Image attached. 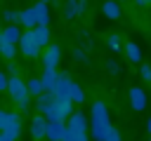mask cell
<instances>
[{"mask_svg": "<svg viewBox=\"0 0 151 141\" xmlns=\"http://www.w3.org/2000/svg\"><path fill=\"white\" fill-rule=\"evenodd\" d=\"M111 118H109V108L104 101H94L92 110H90V120H87V129L92 134L94 141H106V134L111 132Z\"/></svg>", "mask_w": 151, "mask_h": 141, "instance_id": "6da1fadb", "label": "cell"}, {"mask_svg": "<svg viewBox=\"0 0 151 141\" xmlns=\"http://www.w3.org/2000/svg\"><path fill=\"white\" fill-rule=\"evenodd\" d=\"M5 89L9 92L12 101L19 106V110H21V113H28V110H31V96H28V92H26V82H24L19 75H9V78H7V87H5Z\"/></svg>", "mask_w": 151, "mask_h": 141, "instance_id": "7a4b0ae2", "label": "cell"}, {"mask_svg": "<svg viewBox=\"0 0 151 141\" xmlns=\"http://www.w3.org/2000/svg\"><path fill=\"white\" fill-rule=\"evenodd\" d=\"M71 113H73V103H71L68 99L54 96V101H52L50 108L45 110V120H59V122H64Z\"/></svg>", "mask_w": 151, "mask_h": 141, "instance_id": "3957f363", "label": "cell"}, {"mask_svg": "<svg viewBox=\"0 0 151 141\" xmlns=\"http://www.w3.org/2000/svg\"><path fill=\"white\" fill-rule=\"evenodd\" d=\"M17 45H19V49H21V54H24V56H28V59H35V56L40 54V47L33 42L31 31L21 33V35H19V40H17Z\"/></svg>", "mask_w": 151, "mask_h": 141, "instance_id": "277c9868", "label": "cell"}, {"mask_svg": "<svg viewBox=\"0 0 151 141\" xmlns=\"http://www.w3.org/2000/svg\"><path fill=\"white\" fill-rule=\"evenodd\" d=\"M64 125H66V129H71V132L87 134V115H85V113H80V110H73V113L64 120Z\"/></svg>", "mask_w": 151, "mask_h": 141, "instance_id": "5b68a950", "label": "cell"}, {"mask_svg": "<svg viewBox=\"0 0 151 141\" xmlns=\"http://www.w3.org/2000/svg\"><path fill=\"white\" fill-rule=\"evenodd\" d=\"M45 52H42V66L45 68H57L59 66V61H61V47L59 45H47V47H42Z\"/></svg>", "mask_w": 151, "mask_h": 141, "instance_id": "8992f818", "label": "cell"}, {"mask_svg": "<svg viewBox=\"0 0 151 141\" xmlns=\"http://www.w3.org/2000/svg\"><path fill=\"white\" fill-rule=\"evenodd\" d=\"M71 75L68 73H57V80L52 85V94L54 96H61V99H68V89H71ZM71 101V99H68Z\"/></svg>", "mask_w": 151, "mask_h": 141, "instance_id": "52a82bcc", "label": "cell"}, {"mask_svg": "<svg viewBox=\"0 0 151 141\" xmlns=\"http://www.w3.org/2000/svg\"><path fill=\"white\" fill-rule=\"evenodd\" d=\"M127 99H130V106H132L137 113H142V110L146 108V103H149V96H146V92H144L142 87H130Z\"/></svg>", "mask_w": 151, "mask_h": 141, "instance_id": "ba28073f", "label": "cell"}, {"mask_svg": "<svg viewBox=\"0 0 151 141\" xmlns=\"http://www.w3.org/2000/svg\"><path fill=\"white\" fill-rule=\"evenodd\" d=\"M66 132V125L59 122V120H47V127H45V139L47 141H61Z\"/></svg>", "mask_w": 151, "mask_h": 141, "instance_id": "9c48e42d", "label": "cell"}, {"mask_svg": "<svg viewBox=\"0 0 151 141\" xmlns=\"http://www.w3.org/2000/svg\"><path fill=\"white\" fill-rule=\"evenodd\" d=\"M50 26H33L31 28V38H33V42L42 49V47H47L50 45Z\"/></svg>", "mask_w": 151, "mask_h": 141, "instance_id": "30bf717a", "label": "cell"}, {"mask_svg": "<svg viewBox=\"0 0 151 141\" xmlns=\"http://www.w3.org/2000/svg\"><path fill=\"white\" fill-rule=\"evenodd\" d=\"M31 7H33V14H35V26H50V7L45 2H35Z\"/></svg>", "mask_w": 151, "mask_h": 141, "instance_id": "8fae6325", "label": "cell"}, {"mask_svg": "<svg viewBox=\"0 0 151 141\" xmlns=\"http://www.w3.org/2000/svg\"><path fill=\"white\" fill-rule=\"evenodd\" d=\"M45 127H47V120H45V115H33L31 118V136L33 139H42L45 136Z\"/></svg>", "mask_w": 151, "mask_h": 141, "instance_id": "7c38bea8", "label": "cell"}, {"mask_svg": "<svg viewBox=\"0 0 151 141\" xmlns=\"http://www.w3.org/2000/svg\"><path fill=\"white\" fill-rule=\"evenodd\" d=\"M101 12H104V16L111 19V21L120 19V5H118L116 0H106V2L101 5Z\"/></svg>", "mask_w": 151, "mask_h": 141, "instance_id": "4fadbf2b", "label": "cell"}, {"mask_svg": "<svg viewBox=\"0 0 151 141\" xmlns=\"http://www.w3.org/2000/svg\"><path fill=\"white\" fill-rule=\"evenodd\" d=\"M19 35H21V31H19V24H7V26L0 31V38H2V40H7V42H14V45H17Z\"/></svg>", "mask_w": 151, "mask_h": 141, "instance_id": "5bb4252c", "label": "cell"}, {"mask_svg": "<svg viewBox=\"0 0 151 141\" xmlns=\"http://www.w3.org/2000/svg\"><path fill=\"white\" fill-rule=\"evenodd\" d=\"M52 101H54V94H52V92H42V94H38V96H35V108H38V113L45 115V110L50 108Z\"/></svg>", "mask_w": 151, "mask_h": 141, "instance_id": "9a60e30c", "label": "cell"}, {"mask_svg": "<svg viewBox=\"0 0 151 141\" xmlns=\"http://www.w3.org/2000/svg\"><path fill=\"white\" fill-rule=\"evenodd\" d=\"M19 24L24 26V28H33L35 26V14H33V7H26V9H21L19 12Z\"/></svg>", "mask_w": 151, "mask_h": 141, "instance_id": "2e32d148", "label": "cell"}, {"mask_svg": "<svg viewBox=\"0 0 151 141\" xmlns=\"http://www.w3.org/2000/svg\"><path fill=\"white\" fill-rule=\"evenodd\" d=\"M57 80V68H45L42 70V78H40V85L45 92H52V85Z\"/></svg>", "mask_w": 151, "mask_h": 141, "instance_id": "e0dca14e", "label": "cell"}, {"mask_svg": "<svg viewBox=\"0 0 151 141\" xmlns=\"http://www.w3.org/2000/svg\"><path fill=\"white\" fill-rule=\"evenodd\" d=\"M125 54H127V59L132 63H142V49H139L137 42H127L125 45Z\"/></svg>", "mask_w": 151, "mask_h": 141, "instance_id": "ac0fdd59", "label": "cell"}, {"mask_svg": "<svg viewBox=\"0 0 151 141\" xmlns=\"http://www.w3.org/2000/svg\"><path fill=\"white\" fill-rule=\"evenodd\" d=\"M68 99H71V103H83V101H85V92H83V87H80L78 82H71Z\"/></svg>", "mask_w": 151, "mask_h": 141, "instance_id": "d6986e66", "label": "cell"}, {"mask_svg": "<svg viewBox=\"0 0 151 141\" xmlns=\"http://www.w3.org/2000/svg\"><path fill=\"white\" fill-rule=\"evenodd\" d=\"M0 54H2L7 61H12L14 54H17V45H14V42H7V40L0 38Z\"/></svg>", "mask_w": 151, "mask_h": 141, "instance_id": "ffe728a7", "label": "cell"}, {"mask_svg": "<svg viewBox=\"0 0 151 141\" xmlns=\"http://www.w3.org/2000/svg\"><path fill=\"white\" fill-rule=\"evenodd\" d=\"M17 118H19V113H9V110H2L0 108V132H5Z\"/></svg>", "mask_w": 151, "mask_h": 141, "instance_id": "44dd1931", "label": "cell"}, {"mask_svg": "<svg viewBox=\"0 0 151 141\" xmlns=\"http://www.w3.org/2000/svg\"><path fill=\"white\" fill-rule=\"evenodd\" d=\"M26 92H28V96H38V94H42L45 89H42V85H40L38 78H31V80H26Z\"/></svg>", "mask_w": 151, "mask_h": 141, "instance_id": "7402d4cb", "label": "cell"}, {"mask_svg": "<svg viewBox=\"0 0 151 141\" xmlns=\"http://www.w3.org/2000/svg\"><path fill=\"white\" fill-rule=\"evenodd\" d=\"M64 16L66 19H76L78 16V0H66L64 2Z\"/></svg>", "mask_w": 151, "mask_h": 141, "instance_id": "603a6c76", "label": "cell"}, {"mask_svg": "<svg viewBox=\"0 0 151 141\" xmlns=\"http://www.w3.org/2000/svg\"><path fill=\"white\" fill-rule=\"evenodd\" d=\"M61 141H90V139H87V134H80V132H71V129H66L64 136H61Z\"/></svg>", "mask_w": 151, "mask_h": 141, "instance_id": "cb8c5ba5", "label": "cell"}, {"mask_svg": "<svg viewBox=\"0 0 151 141\" xmlns=\"http://www.w3.org/2000/svg\"><path fill=\"white\" fill-rule=\"evenodd\" d=\"M0 16H2L5 24H19V12H17V9H5Z\"/></svg>", "mask_w": 151, "mask_h": 141, "instance_id": "d4e9b609", "label": "cell"}, {"mask_svg": "<svg viewBox=\"0 0 151 141\" xmlns=\"http://www.w3.org/2000/svg\"><path fill=\"white\" fill-rule=\"evenodd\" d=\"M73 59H76L78 63H90V56L85 54L83 47H76V49H73Z\"/></svg>", "mask_w": 151, "mask_h": 141, "instance_id": "484cf974", "label": "cell"}, {"mask_svg": "<svg viewBox=\"0 0 151 141\" xmlns=\"http://www.w3.org/2000/svg\"><path fill=\"white\" fill-rule=\"evenodd\" d=\"M106 45H109V49L118 52V49H120V35H116V33L109 35V38H106Z\"/></svg>", "mask_w": 151, "mask_h": 141, "instance_id": "4316f807", "label": "cell"}, {"mask_svg": "<svg viewBox=\"0 0 151 141\" xmlns=\"http://www.w3.org/2000/svg\"><path fill=\"white\" fill-rule=\"evenodd\" d=\"M106 70H109L111 75H118V73H120V63H118L116 59H106Z\"/></svg>", "mask_w": 151, "mask_h": 141, "instance_id": "83f0119b", "label": "cell"}, {"mask_svg": "<svg viewBox=\"0 0 151 141\" xmlns=\"http://www.w3.org/2000/svg\"><path fill=\"white\" fill-rule=\"evenodd\" d=\"M139 75H142V80H151V66L149 63H142L139 66Z\"/></svg>", "mask_w": 151, "mask_h": 141, "instance_id": "f1b7e54d", "label": "cell"}, {"mask_svg": "<svg viewBox=\"0 0 151 141\" xmlns=\"http://www.w3.org/2000/svg\"><path fill=\"white\" fill-rule=\"evenodd\" d=\"M106 141H123V139H120V132H118L116 127H111V132L106 134Z\"/></svg>", "mask_w": 151, "mask_h": 141, "instance_id": "f546056e", "label": "cell"}, {"mask_svg": "<svg viewBox=\"0 0 151 141\" xmlns=\"http://www.w3.org/2000/svg\"><path fill=\"white\" fill-rule=\"evenodd\" d=\"M87 7H90V2H87V0H78V16H80V14H85V12H87Z\"/></svg>", "mask_w": 151, "mask_h": 141, "instance_id": "4dcf8cb0", "label": "cell"}, {"mask_svg": "<svg viewBox=\"0 0 151 141\" xmlns=\"http://www.w3.org/2000/svg\"><path fill=\"white\" fill-rule=\"evenodd\" d=\"M7 73H9V75H17V63H14V61L7 63ZM9 75H7V78H9Z\"/></svg>", "mask_w": 151, "mask_h": 141, "instance_id": "1f68e13d", "label": "cell"}, {"mask_svg": "<svg viewBox=\"0 0 151 141\" xmlns=\"http://www.w3.org/2000/svg\"><path fill=\"white\" fill-rule=\"evenodd\" d=\"M5 87H7V75H5L2 70H0V92H2Z\"/></svg>", "mask_w": 151, "mask_h": 141, "instance_id": "d6a6232c", "label": "cell"}, {"mask_svg": "<svg viewBox=\"0 0 151 141\" xmlns=\"http://www.w3.org/2000/svg\"><path fill=\"white\" fill-rule=\"evenodd\" d=\"M0 141H12V139H9V136H7L5 132H0Z\"/></svg>", "mask_w": 151, "mask_h": 141, "instance_id": "836d02e7", "label": "cell"}, {"mask_svg": "<svg viewBox=\"0 0 151 141\" xmlns=\"http://www.w3.org/2000/svg\"><path fill=\"white\" fill-rule=\"evenodd\" d=\"M146 132H149V136H151V118L146 120Z\"/></svg>", "mask_w": 151, "mask_h": 141, "instance_id": "e575fe53", "label": "cell"}, {"mask_svg": "<svg viewBox=\"0 0 151 141\" xmlns=\"http://www.w3.org/2000/svg\"><path fill=\"white\" fill-rule=\"evenodd\" d=\"M134 2H137V5H146L149 0H134Z\"/></svg>", "mask_w": 151, "mask_h": 141, "instance_id": "d590c367", "label": "cell"}, {"mask_svg": "<svg viewBox=\"0 0 151 141\" xmlns=\"http://www.w3.org/2000/svg\"><path fill=\"white\" fill-rule=\"evenodd\" d=\"M38 2H45V5H47V2H50V0H38Z\"/></svg>", "mask_w": 151, "mask_h": 141, "instance_id": "8d00e7d4", "label": "cell"}, {"mask_svg": "<svg viewBox=\"0 0 151 141\" xmlns=\"http://www.w3.org/2000/svg\"><path fill=\"white\" fill-rule=\"evenodd\" d=\"M116 2H123V0H116Z\"/></svg>", "mask_w": 151, "mask_h": 141, "instance_id": "74e56055", "label": "cell"}, {"mask_svg": "<svg viewBox=\"0 0 151 141\" xmlns=\"http://www.w3.org/2000/svg\"><path fill=\"white\" fill-rule=\"evenodd\" d=\"M149 141H151V139H149Z\"/></svg>", "mask_w": 151, "mask_h": 141, "instance_id": "f35d334b", "label": "cell"}, {"mask_svg": "<svg viewBox=\"0 0 151 141\" xmlns=\"http://www.w3.org/2000/svg\"><path fill=\"white\" fill-rule=\"evenodd\" d=\"M149 2H151V0H149Z\"/></svg>", "mask_w": 151, "mask_h": 141, "instance_id": "ab89813d", "label": "cell"}, {"mask_svg": "<svg viewBox=\"0 0 151 141\" xmlns=\"http://www.w3.org/2000/svg\"><path fill=\"white\" fill-rule=\"evenodd\" d=\"M0 31H2V28H0Z\"/></svg>", "mask_w": 151, "mask_h": 141, "instance_id": "60d3db41", "label": "cell"}]
</instances>
